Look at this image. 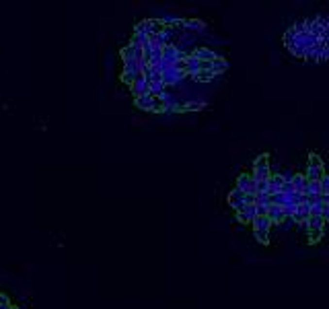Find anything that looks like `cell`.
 <instances>
[{
	"mask_svg": "<svg viewBox=\"0 0 329 309\" xmlns=\"http://www.w3.org/2000/svg\"><path fill=\"white\" fill-rule=\"evenodd\" d=\"M0 305H4V307H6V305H13V303H11V299H8V295H6V293H0Z\"/></svg>",
	"mask_w": 329,
	"mask_h": 309,
	"instance_id": "cell-3",
	"label": "cell"
},
{
	"mask_svg": "<svg viewBox=\"0 0 329 309\" xmlns=\"http://www.w3.org/2000/svg\"><path fill=\"white\" fill-rule=\"evenodd\" d=\"M286 46L296 56L305 58H329V21L300 23L286 35Z\"/></svg>",
	"mask_w": 329,
	"mask_h": 309,
	"instance_id": "cell-1",
	"label": "cell"
},
{
	"mask_svg": "<svg viewBox=\"0 0 329 309\" xmlns=\"http://www.w3.org/2000/svg\"><path fill=\"white\" fill-rule=\"evenodd\" d=\"M0 309H19V307H16V305H6V307H4V305H0Z\"/></svg>",
	"mask_w": 329,
	"mask_h": 309,
	"instance_id": "cell-4",
	"label": "cell"
},
{
	"mask_svg": "<svg viewBox=\"0 0 329 309\" xmlns=\"http://www.w3.org/2000/svg\"><path fill=\"white\" fill-rule=\"evenodd\" d=\"M136 107H140V109H144V111H152V97H150V95L136 97Z\"/></svg>",
	"mask_w": 329,
	"mask_h": 309,
	"instance_id": "cell-2",
	"label": "cell"
}]
</instances>
